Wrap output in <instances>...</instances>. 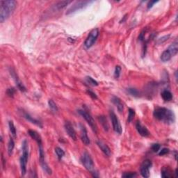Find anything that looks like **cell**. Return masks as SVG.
Instances as JSON below:
<instances>
[{
  "label": "cell",
  "instance_id": "6da1fadb",
  "mask_svg": "<svg viewBox=\"0 0 178 178\" xmlns=\"http://www.w3.org/2000/svg\"><path fill=\"white\" fill-rule=\"evenodd\" d=\"M153 116L157 120L168 125L174 123L175 121V116L173 111L165 107H157L154 111Z\"/></svg>",
  "mask_w": 178,
  "mask_h": 178
},
{
  "label": "cell",
  "instance_id": "7a4b0ae2",
  "mask_svg": "<svg viewBox=\"0 0 178 178\" xmlns=\"http://www.w3.org/2000/svg\"><path fill=\"white\" fill-rule=\"evenodd\" d=\"M17 6V2L14 0L0 1V22L3 23L13 13Z\"/></svg>",
  "mask_w": 178,
  "mask_h": 178
},
{
  "label": "cell",
  "instance_id": "3957f363",
  "mask_svg": "<svg viewBox=\"0 0 178 178\" xmlns=\"http://www.w3.org/2000/svg\"><path fill=\"white\" fill-rule=\"evenodd\" d=\"M22 155L20 159V170H21V173L22 176H25L27 173V165L28 159H29V143L27 140H24L22 142Z\"/></svg>",
  "mask_w": 178,
  "mask_h": 178
},
{
  "label": "cell",
  "instance_id": "277c9868",
  "mask_svg": "<svg viewBox=\"0 0 178 178\" xmlns=\"http://www.w3.org/2000/svg\"><path fill=\"white\" fill-rule=\"evenodd\" d=\"M178 52V44L177 40L170 44L168 49H166L161 55V61L162 62H168L172 57L175 56Z\"/></svg>",
  "mask_w": 178,
  "mask_h": 178
},
{
  "label": "cell",
  "instance_id": "5b68a950",
  "mask_svg": "<svg viewBox=\"0 0 178 178\" xmlns=\"http://www.w3.org/2000/svg\"><path fill=\"white\" fill-rule=\"evenodd\" d=\"M81 161L83 165V166H84L88 171H90L91 172H93L95 165L93 160L90 154L87 153V152H84V153H83V155H81Z\"/></svg>",
  "mask_w": 178,
  "mask_h": 178
},
{
  "label": "cell",
  "instance_id": "8992f818",
  "mask_svg": "<svg viewBox=\"0 0 178 178\" xmlns=\"http://www.w3.org/2000/svg\"><path fill=\"white\" fill-rule=\"evenodd\" d=\"M78 113L84 118L85 120L87 122V123L91 127L93 131L95 133H97V125H96L95 122L93 118L91 115L89 114L88 111L84 110V109H79V110H78Z\"/></svg>",
  "mask_w": 178,
  "mask_h": 178
},
{
  "label": "cell",
  "instance_id": "52a82bcc",
  "mask_svg": "<svg viewBox=\"0 0 178 178\" xmlns=\"http://www.w3.org/2000/svg\"><path fill=\"white\" fill-rule=\"evenodd\" d=\"M38 146V151H39V159H40V166H41L42 168L46 173L48 175H52V172L51 168H49L47 163H46L45 159H44V153L43 147H42V144H39Z\"/></svg>",
  "mask_w": 178,
  "mask_h": 178
},
{
  "label": "cell",
  "instance_id": "ba28073f",
  "mask_svg": "<svg viewBox=\"0 0 178 178\" xmlns=\"http://www.w3.org/2000/svg\"><path fill=\"white\" fill-rule=\"evenodd\" d=\"M98 36H99V30H98V29L95 28V29H93L90 33H89L86 40H85L84 44H84V47L86 49H89V48L91 47L95 42Z\"/></svg>",
  "mask_w": 178,
  "mask_h": 178
},
{
  "label": "cell",
  "instance_id": "9c48e42d",
  "mask_svg": "<svg viewBox=\"0 0 178 178\" xmlns=\"http://www.w3.org/2000/svg\"><path fill=\"white\" fill-rule=\"evenodd\" d=\"M109 115H110V118L111 120V122H112V125L113 128H114V130L116 131V133L120 134L122 133V126L120 125V122L118 120V118H117L116 115L113 111H111L110 113H109Z\"/></svg>",
  "mask_w": 178,
  "mask_h": 178
},
{
  "label": "cell",
  "instance_id": "30bf717a",
  "mask_svg": "<svg viewBox=\"0 0 178 178\" xmlns=\"http://www.w3.org/2000/svg\"><path fill=\"white\" fill-rule=\"evenodd\" d=\"M92 1H76V2L67 11L66 15L75 12L78 10H80V9L83 8V7L86 6L88 4L91 3Z\"/></svg>",
  "mask_w": 178,
  "mask_h": 178
},
{
  "label": "cell",
  "instance_id": "8fae6325",
  "mask_svg": "<svg viewBox=\"0 0 178 178\" xmlns=\"http://www.w3.org/2000/svg\"><path fill=\"white\" fill-rule=\"evenodd\" d=\"M152 161L149 159H146L141 166V174L143 177H150V168L152 167Z\"/></svg>",
  "mask_w": 178,
  "mask_h": 178
},
{
  "label": "cell",
  "instance_id": "7c38bea8",
  "mask_svg": "<svg viewBox=\"0 0 178 178\" xmlns=\"http://www.w3.org/2000/svg\"><path fill=\"white\" fill-rule=\"evenodd\" d=\"M19 112H20V114H21V116L23 117L24 118H25L26 120H28V121L31 122V123L34 124V125H36V126H38V127H39L42 128V125L41 122L37 119H35L33 117L31 116L30 114H28L27 112H26L25 111H24L23 109H20Z\"/></svg>",
  "mask_w": 178,
  "mask_h": 178
},
{
  "label": "cell",
  "instance_id": "4fadbf2b",
  "mask_svg": "<svg viewBox=\"0 0 178 178\" xmlns=\"http://www.w3.org/2000/svg\"><path fill=\"white\" fill-rule=\"evenodd\" d=\"M64 128L66 133L68 134V136H69L72 140H77V134H76V131L75 129H74L73 126H72V124L70 123L69 121H66L65 122Z\"/></svg>",
  "mask_w": 178,
  "mask_h": 178
},
{
  "label": "cell",
  "instance_id": "5bb4252c",
  "mask_svg": "<svg viewBox=\"0 0 178 178\" xmlns=\"http://www.w3.org/2000/svg\"><path fill=\"white\" fill-rule=\"evenodd\" d=\"M136 129L137 131H138L139 134L143 137H148L150 136V133L148 131V129L141 123L140 121H137L136 123Z\"/></svg>",
  "mask_w": 178,
  "mask_h": 178
},
{
  "label": "cell",
  "instance_id": "9a60e30c",
  "mask_svg": "<svg viewBox=\"0 0 178 178\" xmlns=\"http://www.w3.org/2000/svg\"><path fill=\"white\" fill-rule=\"evenodd\" d=\"M81 128V141L83 143V144L86 146H88L90 143V141L89 137L88 136V134H87V130L84 125L82 124H80Z\"/></svg>",
  "mask_w": 178,
  "mask_h": 178
},
{
  "label": "cell",
  "instance_id": "2e32d148",
  "mask_svg": "<svg viewBox=\"0 0 178 178\" xmlns=\"http://www.w3.org/2000/svg\"><path fill=\"white\" fill-rule=\"evenodd\" d=\"M10 72H11V76H12V77H13V79L15 80V81H16L17 87H18V89H20V90L22 92H25L26 90H27V89H26L25 86H24L23 83L21 82V81L19 79V78H18V75H17L16 72H15V70H13V69H11Z\"/></svg>",
  "mask_w": 178,
  "mask_h": 178
},
{
  "label": "cell",
  "instance_id": "e0dca14e",
  "mask_svg": "<svg viewBox=\"0 0 178 178\" xmlns=\"http://www.w3.org/2000/svg\"><path fill=\"white\" fill-rule=\"evenodd\" d=\"M97 145L98 147L100 148V149L102 150V152L106 156L110 157L111 155V152L110 148H109V147L107 144H105V143L102 141H97Z\"/></svg>",
  "mask_w": 178,
  "mask_h": 178
},
{
  "label": "cell",
  "instance_id": "ac0fdd59",
  "mask_svg": "<svg viewBox=\"0 0 178 178\" xmlns=\"http://www.w3.org/2000/svg\"><path fill=\"white\" fill-rule=\"evenodd\" d=\"M111 101H112V102L114 103L115 106L117 107V109L119 111V113L123 112V104H122L121 100H120L119 97H116V96H114V97H112V99H111Z\"/></svg>",
  "mask_w": 178,
  "mask_h": 178
},
{
  "label": "cell",
  "instance_id": "d6986e66",
  "mask_svg": "<svg viewBox=\"0 0 178 178\" xmlns=\"http://www.w3.org/2000/svg\"><path fill=\"white\" fill-rule=\"evenodd\" d=\"M28 134H29V136H30L31 138L33 139V140L36 141L37 143H38V145L42 143L41 136H40V135L36 131L30 129V130H29V131H28Z\"/></svg>",
  "mask_w": 178,
  "mask_h": 178
},
{
  "label": "cell",
  "instance_id": "ffe728a7",
  "mask_svg": "<svg viewBox=\"0 0 178 178\" xmlns=\"http://www.w3.org/2000/svg\"><path fill=\"white\" fill-rule=\"evenodd\" d=\"M161 97H162L163 100L166 102H170L171 101L172 99V94L170 90H167V89H164L161 92Z\"/></svg>",
  "mask_w": 178,
  "mask_h": 178
},
{
  "label": "cell",
  "instance_id": "44dd1931",
  "mask_svg": "<svg viewBox=\"0 0 178 178\" xmlns=\"http://www.w3.org/2000/svg\"><path fill=\"white\" fill-rule=\"evenodd\" d=\"M161 177L164 178H169L174 177L173 176V172H172L171 170L168 167H164L161 170Z\"/></svg>",
  "mask_w": 178,
  "mask_h": 178
},
{
  "label": "cell",
  "instance_id": "7402d4cb",
  "mask_svg": "<svg viewBox=\"0 0 178 178\" xmlns=\"http://www.w3.org/2000/svg\"><path fill=\"white\" fill-rule=\"evenodd\" d=\"M72 3L71 1H61L56 3L54 5V10H61V9L66 7L68 4Z\"/></svg>",
  "mask_w": 178,
  "mask_h": 178
},
{
  "label": "cell",
  "instance_id": "603a6c76",
  "mask_svg": "<svg viewBox=\"0 0 178 178\" xmlns=\"http://www.w3.org/2000/svg\"><path fill=\"white\" fill-rule=\"evenodd\" d=\"M98 120H99L100 124H101L102 126L103 127L104 129L106 131H108L109 126L108 122H107V118H106V117L104 116H100L98 117Z\"/></svg>",
  "mask_w": 178,
  "mask_h": 178
},
{
  "label": "cell",
  "instance_id": "cb8c5ba5",
  "mask_svg": "<svg viewBox=\"0 0 178 178\" xmlns=\"http://www.w3.org/2000/svg\"><path fill=\"white\" fill-rule=\"evenodd\" d=\"M8 127H9V129H10V131H11V134H12V136H13V138H16L17 131H16V126H15L13 122L9 121L8 122Z\"/></svg>",
  "mask_w": 178,
  "mask_h": 178
},
{
  "label": "cell",
  "instance_id": "d4e9b609",
  "mask_svg": "<svg viewBox=\"0 0 178 178\" xmlns=\"http://www.w3.org/2000/svg\"><path fill=\"white\" fill-rule=\"evenodd\" d=\"M14 147H15V142H14L13 139L12 138H11L10 140H9V141H8V154L9 156L12 155Z\"/></svg>",
  "mask_w": 178,
  "mask_h": 178
},
{
  "label": "cell",
  "instance_id": "484cf974",
  "mask_svg": "<svg viewBox=\"0 0 178 178\" xmlns=\"http://www.w3.org/2000/svg\"><path fill=\"white\" fill-rule=\"evenodd\" d=\"M127 92L128 93L130 94L131 96L135 97H138L140 96V92L138 90L134 88H127Z\"/></svg>",
  "mask_w": 178,
  "mask_h": 178
},
{
  "label": "cell",
  "instance_id": "4316f807",
  "mask_svg": "<svg viewBox=\"0 0 178 178\" xmlns=\"http://www.w3.org/2000/svg\"><path fill=\"white\" fill-rule=\"evenodd\" d=\"M54 150H55V153L57 154V157H58L59 160H61V159H62L65 155L64 150H63L62 148H61L59 147L56 148Z\"/></svg>",
  "mask_w": 178,
  "mask_h": 178
},
{
  "label": "cell",
  "instance_id": "83f0119b",
  "mask_svg": "<svg viewBox=\"0 0 178 178\" xmlns=\"http://www.w3.org/2000/svg\"><path fill=\"white\" fill-rule=\"evenodd\" d=\"M48 105H49L50 109H51L53 112L56 113L58 111V107H57V104H56L52 100H48Z\"/></svg>",
  "mask_w": 178,
  "mask_h": 178
},
{
  "label": "cell",
  "instance_id": "f1b7e54d",
  "mask_svg": "<svg viewBox=\"0 0 178 178\" xmlns=\"http://www.w3.org/2000/svg\"><path fill=\"white\" fill-rule=\"evenodd\" d=\"M128 118H127V121L129 122H132V120H134V118L135 116V111L133 109L129 108V110H128Z\"/></svg>",
  "mask_w": 178,
  "mask_h": 178
},
{
  "label": "cell",
  "instance_id": "f546056e",
  "mask_svg": "<svg viewBox=\"0 0 178 178\" xmlns=\"http://www.w3.org/2000/svg\"><path fill=\"white\" fill-rule=\"evenodd\" d=\"M86 81L88 84L91 85L93 86H98V82L96 80H95L93 78L91 77H86Z\"/></svg>",
  "mask_w": 178,
  "mask_h": 178
},
{
  "label": "cell",
  "instance_id": "4dcf8cb0",
  "mask_svg": "<svg viewBox=\"0 0 178 178\" xmlns=\"http://www.w3.org/2000/svg\"><path fill=\"white\" fill-rule=\"evenodd\" d=\"M170 36V35H167V36H164L161 37V38L157 39V42H157V44H161L164 43V42L167 41V40L169 39Z\"/></svg>",
  "mask_w": 178,
  "mask_h": 178
},
{
  "label": "cell",
  "instance_id": "1f68e13d",
  "mask_svg": "<svg viewBox=\"0 0 178 178\" xmlns=\"http://www.w3.org/2000/svg\"><path fill=\"white\" fill-rule=\"evenodd\" d=\"M136 176L137 174L136 172H125V173L122 175V177L124 178H134V177H136Z\"/></svg>",
  "mask_w": 178,
  "mask_h": 178
},
{
  "label": "cell",
  "instance_id": "d6a6232c",
  "mask_svg": "<svg viewBox=\"0 0 178 178\" xmlns=\"http://www.w3.org/2000/svg\"><path fill=\"white\" fill-rule=\"evenodd\" d=\"M120 72H121V67L119 66H116L115 68V71H114V77L116 79H118L120 77Z\"/></svg>",
  "mask_w": 178,
  "mask_h": 178
},
{
  "label": "cell",
  "instance_id": "836d02e7",
  "mask_svg": "<svg viewBox=\"0 0 178 178\" xmlns=\"http://www.w3.org/2000/svg\"><path fill=\"white\" fill-rule=\"evenodd\" d=\"M151 149L154 153H158V152L161 149V145L159 143H154L152 146Z\"/></svg>",
  "mask_w": 178,
  "mask_h": 178
},
{
  "label": "cell",
  "instance_id": "e575fe53",
  "mask_svg": "<svg viewBox=\"0 0 178 178\" xmlns=\"http://www.w3.org/2000/svg\"><path fill=\"white\" fill-rule=\"evenodd\" d=\"M15 93H16V90L13 88H8V90H6V93L8 95V96H9L10 97H13Z\"/></svg>",
  "mask_w": 178,
  "mask_h": 178
},
{
  "label": "cell",
  "instance_id": "d590c367",
  "mask_svg": "<svg viewBox=\"0 0 178 178\" xmlns=\"http://www.w3.org/2000/svg\"><path fill=\"white\" fill-rule=\"evenodd\" d=\"M87 93H88L89 95H90V97H91L92 99H93V100H97V95L93 91H92V90H87Z\"/></svg>",
  "mask_w": 178,
  "mask_h": 178
},
{
  "label": "cell",
  "instance_id": "8d00e7d4",
  "mask_svg": "<svg viewBox=\"0 0 178 178\" xmlns=\"http://www.w3.org/2000/svg\"><path fill=\"white\" fill-rule=\"evenodd\" d=\"M169 149H168V148H163L162 150H161L160 152H159V156H164V155H167V154H168V153H169Z\"/></svg>",
  "mask_w": 178,
  "mask_h": 178
},
{
  "label": "cell",
  "instance_id": "74e56055",
  "mask_svg": "<svg viewBox=\"0 0 178 178\" xmlns=\"http://www.w3.org/2000/svg\"><path fill=\"white\" fill-rule=\"evenodd\" d=\"M158 2V1H149V2H148V9H150V8H151L153 6V5L155 4H156V3H157Z\"/></svg>",
  "mask_w": 178,
  "mask_h": 178
},
{
  "label": "cell",
  "instance_id": "f35d334b",
  "mask_svg": "<svg viewBox=\"0 0 178 178\" xmlns=\"http://www.w3.org/2000/svg\"><path fill=\"white\" fill-rule=\"evenodd\" d=\"M1 160H2V164H3V168H5L6 167V160L4 158V156L3 155H1Z\"/></svg>",
  "mask_w": 178,
  "mask_h": 178
},
{
  "label": "cell",
  "instance_id": "ab89813d",
  "mask_svg": "<svg viewBox=\"0 0 178 178\" xmlns=\"http://www.w3.org/2000/svg\"><path fill=\"white\" fill-rule=\"evenodd\" d=\"M126 16H127V15H125V16H124L123 19H122V20H120V23H122V22H123L124 21H125V19H126V18H127V17H126Z\"/></svg>",
  "mask_w": 178,
  "mask_h": 178
},
{
  "label": "cell",
  "instance_id": "60d3db41",
  "mask_svg": "<svg viewBox=\"0 0 178 178\" xmlns=\"http://www.w3.org/2000/svg\"><path fill=\"white\" fill-rule=\"evenodd\" d=\"M177 72L176 71V72H175V79H177Z\"/></svg>",
  "mask_w": 178,
  "mask_h": 178
}]
</instances>
